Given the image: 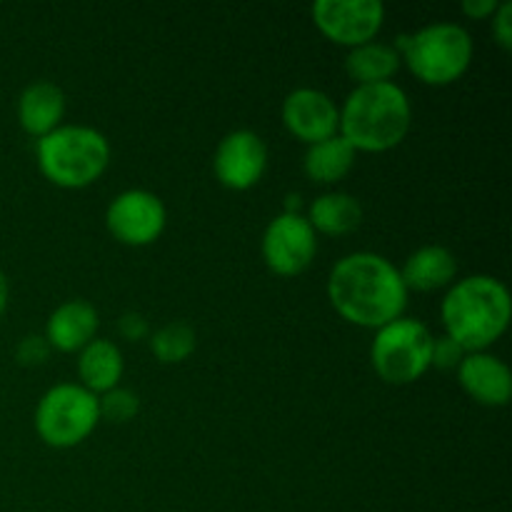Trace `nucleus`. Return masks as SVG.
Returning a JSON list of instances; mask_svg holds the SVG:
<instances>
[{"instance_id": "f257e3e1", "label": "nucleus", "mask_w": 512, "mask_h": 512, "mask_svg": "<svg viewBox=\"0 0 512 512\" xmlns=\"http://www.w3.org/2000/svg\"><path fill=\"white\" fill-rule=\"evenodd\" d=\"M328 298L348 323L380 330L403 318L408 288L400 270L383 255L353 253L335 263L328 278Z\"/></svg>"}, {"instance_id": "f03ea898", "label": "nucleus", "mask_w": 512, "mask_h": 512, "mask_svg": "<svg viewBox=\"0 0 512 512\" xmlns=\"http://www.w3.org/2000/svg\"><path fill=\"white\" fill-rule=\"evenodd\" d=\"M440 315L445 335L463 345L465 353H485L508 330L512 300L498 278L470 275L450 288Z\"/></svg>"}, {"instance_id": "7ed1b4c3", "label": "nucleus", "mask_w": 512, "mask_h": 512, "mask_svg": "<svg viewBox=\"0 0 512 512\" xmlns=\"http://www.w3.org/2000/svg\"><path fill=\"white\" fill-rule=\"evenodd\" d=\"M413 108L400 85H358L340 110V138L358 153H385L405 140Z\"/></svg>"}, {"instance_id": "20e7f679", "label": "nucleus", "mask_w": 512, "mask_h": 512, "mask_svg": "<svg viewBox=\"0 0 512 512\" xmlns=\"http://www.w3.org/2000/svg\"><path fill=\"white\" fill-rule=\"evenodd\" d=\"M110 163V145L88 125H60L38 140L40 173L58 188L93 185Z\"/></svg>"}, {"instance_id": "39448f33", "label": "nucleus", "mask_w": 512, "mask_h": 512, "mask_svg": "<svg viewBox=\"0 0 512 512\" xmlns=\"http://www.w3.org/2000/svg\"><path fill=\"white\" fill-rule=\"evenodd\" d=\"M400 60L425 85H450L468 73L473 63V40L463 25L433 23L400 38Z\"/></svg>"}, {"instance_id": "423d86ee", "label": "nucleus", "mask_w": 512, "mask_h": 512, "mask_svg": "<svg viewBox=\"0 0 512 512\" xmlns=\"http://www.w3.org/2000/svg\"><path fill=\"white\" fill-rule=\"evenodd\" d=\"M433 335L420 320L398 318L378 330L370 348L373 368L385 383L410 385L430 368Z\"/></svg>"}, {"instance_id": "0eeeda50", "label": "nucleus", "mask_w": 512, "mask_h": 512, "mask_svg": "<svg viewBox=\"0 0 512 512\" xmlns=\"http://www.w3.org/2000/svg\"><path fill=\"white\" fill-rule=\"evenodd\" d=\"M98 420V395L73 383L50 388L35 408V430L50 448L80 445L93 433Z\"/></svg>"}, {"instance_id": "6e6552de", "label": "nucleus", "mask_w": 512, "mask_h": 512, "mask_svg": "<svg viewBox=\"0 0 512 512\" xmlns=\"http://www.w3.org/2000/svg\"><path fill=\"white\" fill-rule=\"evenodd\" d=\"M313 20L333 43L360 48L373 43L383 28L385 5L380 0H318L313 5Z\"/></svg>"}, {"instance_id": "1a4fd4ad", "label": "nucleus", "mask_w": 512, "mask_h": 512, "mask_svg": "<svg viewBox=\"0 0 512 512\" xmlns=\"http://www.w3.org/2000/svg\"><path fill=\"white\" fill-rule=\"evenodd\" d=\"M318 253V233L300 213H283L265 228L263 260L273 273L300 275L310 268Z\"/></svg>"}, {"instance_id": "9d476101", "label": "nucleus", "mask_w": 512, "mask_h": 512, "mask_svg": "<svg viewBox=\"0 0 512 512\" xmlns=\"http://www.w3.org/2000/svg\"><path fill=\"white\" fill-rule=\"evenodd\" d=\"M165 218V205L158 195L148 190H125L108 205L105 225L123 245L143 248L160 238Z\"/></svg>"}, {"instance_id": "9b49d317", "label": "nucleus", "mask_w": 512, "mask_h": 512, "mask_svg": "<svg viewBox=\"0 0 512 512\" xmlns=\"http://www.w3.org/2000/svg\"><path fill=\"white\" fill-rule=\"evenodd\" d=\"M268 168V148L253 130H233L220 140L213 158L215 178L230 190H248Z\"/></svg>"}, {"instance_id": "f8f14e48", "label": "nucleus", "mask_w": 512, "mask_h": 512, "mask_svg": "<svg viewBox=\"0 0 512 512\" xmlns=\"http://www.w3.org/2000/svg\"><path fill=\"white\" fill-rule=\"evenodd\" d=\"M283 123L303 143L315 145L338 135L340 110L323 90L298 88L285 98Z\"/></svg>"}, {"instance_id": "ddd939ff", "label": "nucleus", "mask_w": 512, "mask_h": 512, "mask_svg": "<svg viewBox=\"0 0 512 512\" xmlns=\"http://www.w3.org/2000/svg\"><path fill=\"white\" fill-rule=\"evenodd\" d=\"M458 380L475 403L488 408H503L512 395L510 368L490 353L465 355L458 368Z\"/></svg>"}, {"instance_id": "4468645a", "label": "nucleus", "mask_w": 512, "mask_h": 512, "mask_svg": "<svg viewBox=\"0 0 512 512\" xmlns=\"http://www.w3.org/2000/svg\"><path fill=\"white\" fill-rule=\"evenodd\" d=\"M98 325V310L93 305L85 300H68L50 313L43 338L60 353H75L93 343Z\"/></svg>"}, {"instance_id": "2eb2a0df", "label": "nucleus", "mask_w": 512, "mask_h": 512, "mask_svg": "<svg viewBox=\"0 0 512 512\" xmlns=\"http://www.w3.org/2000/svg\"><path fill=\"white\" fill-rule=\"evenodd\" d=\"M63 115L65 95L58 85L48 83V80H38V83H30L20 93L18 120L25 133L35 135V138H43V135L60 128Z\"/></svg>"}, {"instance_id": "dca6fc26", "label": "nucleus", "mask_w": 512, "mask_h": 512, "mask_svg": "<svg viewBox=\"0 0 512 512\" xmlns=\"http://www.w3.org/2000/svg\"><path fill=\"white\" fill-rule=\"evenodd\" d=\"M455 273H458V263H455V255L448 248L425 245V248L415 250L405 260L403 270H400V278H403L408 290L430 293V290L445 288L448 283H453Z\"/></svg>"}, {"instance_id": "f3484780", "label": "nucleus", "mask_w": 512, "mask_h": 512, "mask_svg": "<svg viewBox=\"0 0 512 512\" xmlns=\"http://www.w3.org/2000/svg\"><path fill=\"white\" fill-rule=\"evenodd\" d=\"M78 375L83 380V388L93 395L118 388L123 378V355L118 345L110 340H93L85 345L78 358Z\"/></svg>"}, {"instance_id": "a211bd4d", "label": "nucleus", "mask_w": 512, "mask_h": 512, "mask_svg": "<svg viewBox=\"0 0 512 512\" xmlns=\"http://www.w3.org/2000/svg\"><path fill=\"white\" fill-rule=\"evenodd\" d=\"M308 223L315 233L323 235H348L358 230L363 223V205L355 195L348 193H325L310 205Z\"/></svg>"}, {"instance_id": "6ab92c4d", "label": "nucleus", "mask_w": 512, "mask_h": 512, "mask_svg": "<svg viewBox=\"0 0 512 512\" xmlns=\"http://www.w3.org/2000/svg\"><path fill=\"white\" fill-rule=\"evenodd\" d=\"M355 165V150L345 143L340 135H333L328 140H320V143L310 145L308 153H305L303 168L305 175L315 183H338L345 175L353 170Z\"/></svg>"}, {"instance_id": "aec40b11", "label": "nucleus", "mask_w": 512, "mask_h": 512, "mask_svg": "<svg viewBox=\"0 0 512 512\" xmlns=\"http://www.w3.org/2000/svg\"><path fill=\"white\" fill-rule=\"evenodd\" d=\"M398 68L400 53L393 45L385 43H365L350 50V55L345 58V70L358 85L390 83Z\"/></svg>"}, {"instance_id": "412c9836", "label": "nucleus", "mask_w": 512, "mask_h": 512, "mask_svg": "<svg viewBox=\"0 0 512 512\" xmlns=\"http://www.w3.org/2000/svg\"><path fill=\"white\" fill-rule=\"evenodd\" d=\"M195 330L185 323H168L160 330H155L150 338V350L155 358L165 365L183 363L190 353L195 350Z\"/></svg>"}, {"instance_id": "4be33fe9", "label": "nucleus", "mask_w": 512, "mask_h": 512, "mask_svg": "<svg viewBox=\"0 0 512 512\" xmlns=\"http://www.w3.org/2000/svg\"><path fill=\"white\" fill-rule=\"evenodd\" d=\"M98 410L100 418L110 420V423H128L138 415L140 400L133 390L113 388L103 393V398H98Z\"/></svg>"}, {"instance_id": "5701e85b", "label": "nucleus", "mask_w": 512, "mask_h": 512, "mask_svg": "<svg viewBox=\"0 0 512 512\" xmlns=\"http://www.w3.org/2000/svg\"><path fill=\"white\" fill-rule=\"evenodd\" d=\"M465 348L460 343H455L450 335L443 338H433V353H430V365L440 370H458L460 363L465 360Z\"/></svg>"}, {"instance_id": "b1692460", "label": "nucleus", "mask_w": 512, "mask_h": 512, "mask_svg": "<svg viewBox=\"0 0 512 512\" xmlns=\"http://www.w3.org/2000/svg\"><path fill=\"white\" fill-rule=\"evenodd\" d=\"M48 353L50 345L43 335H28L15 348V358L20 360V365H43L48 360Z\"/></svg>"}, {"instance_id": "393cba45", "label": "nucleus", "mask_w": 512, "mask_h": 512, "mask_svg": "<svg viewBox=\"0 0 512 512\" xmlns=\"http://www.w3.org/2000/svg\"><path fill=\"white\" fill-rule=\"evenodd\" d=\"M493 35L500 48H512V3H500L493 15Z\"/></svg>"}, {"instance_id": "a878e982", "label": "nucleus", "mask_w": 512, "mask_h": 512, "mask_svg": "<svg viewBox=\"0 0 512 512\" xmlns=\"http://www.w3.org/2000/svg\"><path fill=\"white\" fill-rule=\"evenodd\" d=\"M118 328H120V335H123L125 340H133V343L135 340H143L145 335L150 333L148 320H145L140 313H125L123 318H120Z\"/></svg>"}, {"instance_id": "bb28decb", "label": "nucleus", "mask_w": 512, "mask_h": 512, "mask_svg": "<svg viewBox=\"0 0 512 512\" xmlns=\"http://www.w3.org/2000/svg\"><path fill=\"white\" fill-rule=\"evenodd\" d=\"M498 5H500L498 0H465L463 13L468 15V18L483 20V18H490V15H495Z\"/></svg>"}, {"instance_id": "cd10ccee", "label": "nucleus", "mask_w": 512, "mask_h": 512, "mask_svg": "<svg viewBox=\"0 0 512 512\" xmlns=\"http://www.w3.org/2000/svg\"><path fill=\"white\" fill-rule=\"evenodd\" d=\"M8 308V280H5L3 270H0V315Z\"/></svg>"}]
</instances>
